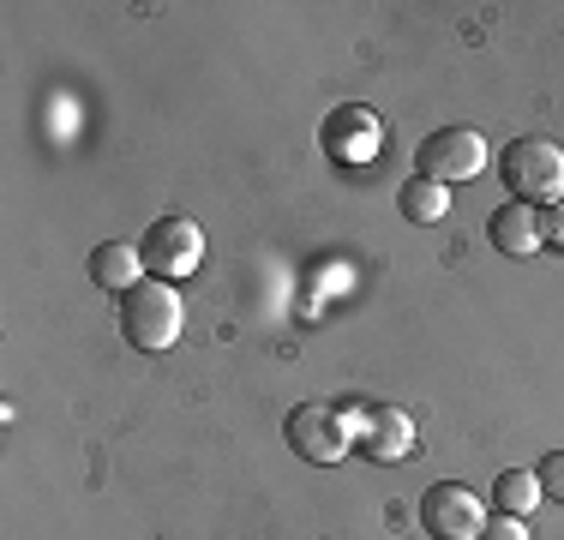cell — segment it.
<instances>
[{"mask_svg":"<svg viewBox=\"0 0 564 540\" xmlns=\"http://www.w3.org/2000/svg\"><path fill=\"white\" fill-rule=\"evenodd\" d=\"M487 240L505 252V259H529L534 247H541V216H534V205H499L492 210V223H487Z\"/></svg>","mask_w":564,"mask_h":540,"instance_id":"9c48e42d","label":"cell"},{"mask_svg":"<svg viewBox=\"0 0 564 540\" xmlns=\"http://www.w3.org/2000/svg\"><path fill=\"white\" fill-rule=\"evenodd\" d=\"M379 139H384L379 115L360 108V102H348V108H337V115L325 120V144H330L337 162H367L372 151H379Z\"/></svg>","mask_w":564,"mask_h":540,"instance_id":"ba28073f","label":"cell"},{"mask_svg":"<svg viewBox=\"0 0 564 540\" xmlns=\"http://www.w3.org/2000/svg\"><path fill=\"white\" fill-rule=\"evenodd\" d=\"M397 205L409 223H438V216L451 210V193L438 181H426V174H414V181H402V193H397Z\"/></svg>","mask_w":564,"mask_h":540,"instance_id":"7c38bea8","label":"cell"},{"mask_svg":"<svg viewBox=\"0 0 564 540\" xmlns=\"http://www.w3.org/2000/svg\"><path fill=\"white\" fill-rule=\"evenodd\" d=\"M499 181L517 205H553V198H564V144L510 139L499 151Z\"/></svg>","mask_w":564,"mask_h":540,"instance_id":"6da1fadb","label":"cell"},{"mask_svg":"<svg viewBox=\"0 0 564 540\" xmlns=\"http://www.w3.org/2000/svg\"><path fill=\"white\" fill-rule=\"evenodd\" d=\"M480 540H529V529H522V517H487Z\"/></svg>","mask_w":564,"mask_h":540,"instance_id":"5bb4252c","label":"cell"},{"mask_svg":"<svg viewBox=\"0 0 564 540\" xmlns=\"http://www.w3.org/2000/svg\"><path fill=\"white\" fill-rule=\"evenodd\" d=\"M480 522H487V510H480L475 486L438 480L421 493V529L433 540H480Z\"/></svg>","mask_w":564,"mask_h":540,"instance_id":"5b68a950","label":"cell"},{"mask_svg":"<svg viewBox=\"0 0 564 540\" xmlns=\"http://www.w3.org/2000/svg\"><path fill=\"white\" fill-rule=\"evenodd\" d=\"M541 240H558V247H564V205H553L541 216Z\"/></svg>","mask_w":564,"mask_h":540,"instance_id":"9a60e30c","label":"cell"},{"mask_svg":"<svg viewBox=\"0 0 564 540\" xmlns=\"http://www.w3.org/2000/svg\"><path fill=\"white\" fill-rule=\"evenodd\" d=\"M139 247H127V240H102L97 252H90V282L97 289H115V294H127V289H139Z\"/></svg>","mask_w":564,"mask_h":540,"instance_id":"30bf717a","label":"cell"},{"mask_svg":"<svg viewBox=\"0 0 564 540\" xmlns=\"http://www.w3.org/2000/svg\"><path fill=\"white\" fill-rule=\"evenodd\" d=\"M541 480L529 475V468H505L499 480H492V505H499V517H529L534 505H541Z\"/></svg>","mask_w":564,"mask_h":540,"instance_id":"8fae6325","label":"cell"},{"mask_svg":"<svg viewBox=\"0 0 564 540\" xmlns=\"http://www.w3.org/2000/svg\"><path fill=\"white\" fill-rule=\"evenodd\" d=\"M355 409H343V402H301V409H289V451L301 456V463H343L348 451H355V421H348Z\"/></svg>","mask_w":564,"mask_h":540,"instance_id":"7a4b0ae2","label":"cell"},{"mask_svg":"<svg viewBox=\"0 0 564 540\" xmlns=\"http://www.w3.org/2000/svg\"><path fill=\"white\" fill-rule=\"evenodd\" d=\"M414 156H421V174H426V181H438V186L475 181V174L487 169V144H480L475 127H438V132H426Z\"/></svg>","mask_w":564,"mask_h":540,"instance_id":"8992f818","label":"cell"},{"mask_svg":"<svg viewBox=\"0 0 564 540\" xmlns=\"http://www.w3.org/2000/svg\"><path fill=\"white\" fill-rule=\"evenodd\" d=\"M355 451L372 456V463H402V456L414 451V421L397 409V402L355 409Z\"/></svg>","mask_w":564,"mask_h":540,"instance_id":"52a82bcc","label":"cell"},{"mask_svg":"<svg viewBox=\"0 0 564 540\" xmlns=\"http://www.w3.org/2000/svg\"><path fill=\"white\" fill-rule=\"evenodd\" d=\"M534 480H541V493H546V498H558V505H564V451L546 456V463L534 468Z\"/></svg>","mask_w":564,"mask_h":540,"instance_id":"4fadbf2b","label":"cell"},{"mask_svg":"<svg viewBox=\"0 0 564 540\" xmlns=\"http://www.w3.org/2000/svg\"><path fill=\"white\" fill-rule=\"evenodd\" d=\"M139 259L156 282L193 277V270L205 264V228H198L193 216H156V223L144 228V240H139Z\"/></svg>","mask_w":564,"mask_h":540,"instance_id":"277c9868","label":"cell"},{"mask_svg":"<svg viewBox=\"0 0 564 540\" xmlns=\"http://www.w3.org/2000/svg\"><path fill=\"white\" fill-rule=\"evenodd\" d=\"M120 336H127L132 348H144V355H163L174 336H181V294H174L169 282H139V289H127V301H120Z\"/></svg>","mask_w":564,"mask_h":540,"instance_id":"3957f363","label":"cell"}]
</instances>
